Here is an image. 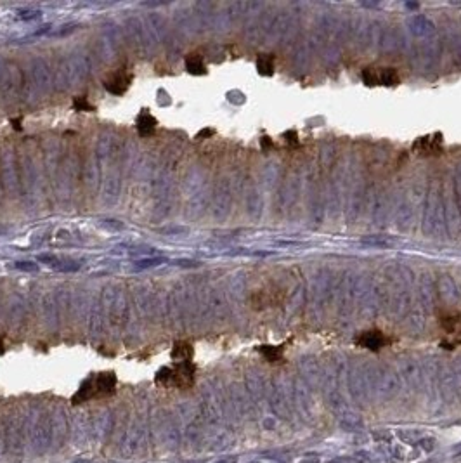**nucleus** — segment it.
<instances>
[{
	"label": "nucleus",
	"mask_w": 461,
	"mask_h": 463,
	"mask_svg": "<svg viewBox=\"0 0 461 463\" xmlns=\"http://www.w3.org/2000/svg\"><path fill=\"white\" fill-rule=\"evenodd\" d=\"M173 264L182 265V267H196V265H199V262H194V260H175Z\"/></svg>",
	"instance_id": "22"
},
{
	"label": "nucleus",
	"mask_w": 461,
	"mask_h": 463,
	"mask_svg": "<svg viewBox=\"0 0 461 463\" xmlns=\"http://www.w3.org/2000/svg\"><path fill=\"white\" fill-rule=\"evenodd\" d=\"M215 132L212 130V128H203V130L198 132V136H196V139H203V137H212Z\"/></svg>",
	"instance_id": "23"
},
{
	"label": "nucleus",
	"mask_w": 461,
	"mask_h": 463,
	"mask_svg": "<svg viewBox=\"0 0 461 463\" xmlns=\"http://www.w3.org/2000/svg\"><path fill=\"white\" fill-rule=\"evenodd\" d=\"M11 123L17 128V130H21V120H19V118H17V120H11Z\"/></svg>",
	"instance_id": "27"
},
{
	"label": "nucleus",
	"mask_w": 461,
	"mask_h": 463,
	"mask_svg": "<svg viewBox=\"0 0 461 463\" xmlns=\"http://www.w3.org/2000/svg\"><path fill=\"white\" fill-rule=\"evenodd\" d=\"M258 352L264 357H266L267 361H271V363H276V361H279L281 357H283V349H281V347H274V345H262V347H258Z\"/></svg>",
	"instance_id": "12"
},
{
	"label": "nucleus",
	"mask_w": 461,
	"mask_h": 463,
	"mask_svg": "<svg viewBox=\"0 0 461 463\" xmlns=\"http://www.w3.org/2000/svg\"><path fill=\"white\" fill-rule=\"evenodd\" d=\"M260 144H262V149H271V148H272V141H271V137H262V141H260Z\"/></svg>",
	"instance_id": "24"
},
{
	"label": "nucleus",
	"mask_w": 461,
	"mask_h": 463,
	"mask_svg": "<svg viewBox=\"0 0 461 463\" xmlns=\"http://www.w3.org/2000/svg\"><path fill=\"white\" fill-rule=\"evenodd\" d=\"M130 80H132L130 75H125V73H116V75H113L109 80L104 82V89H106L108 92H111V94L122 95L127 89H129Z\"/></svg>",
	"instance_id": "5"
},
{
	"label": "nucleus",
	"mask_w": 461,
	"mask_h": 463,
	"mask_svg": "<svg viewBox=\"0 0 461 463\" xmlns=\"http://www.w3.org/2000/svg\"><path fill=\"white\" fill-rule=\"evenodd\" d=\"M154 128H156V118L148 109H143L139 117H137V132L143 137H148L153 134Z\"/></svg>",
	"instance_id": "6"
},
{
	"label": "nucleus",
	"mask_w": 461,
	"mask_h": 463,
	"mask_svg": "<svg viewBox=\"0 0 461 463\" xmlns=\"http://www.w3.org/2000/svg\"><path fill=\"white\" fill-rule=\"evenodd\" d=\"M186 229H181V227H175V229H163V233H184Z\"/></svg>",
	"instance_id": "26"
},
{
	"label": "nucleus",
	"mask_w": 461,
	"mask_h": 463,
	"mask_svg": "<svg viewBox=\"0 0 461 463\" xmlns=\"http://www.w3.org/2000/svg\"><path fill=\"white\" fill-rule=\"evenodd\" d=\"M186 70L191 75H205L207 73V66H205L202 57L196 56V54H191V56L186 57Z\"/></svg>",
	"instance_id": "10"
},
{
	"label": "nucleus",
	"mask_w": 461,
	"mask_h": 463,
	"mask_svg": "<svg viewBox=\"0 0 461 463\" xmlns=\"http://www.w3.org/2000/svg\"><path fill=\"white\" fill-rule=\"evenodd\" d=\"M389 342L390 340L383 335L382 332H366L357 338L359 345L366 347V349H369V351H380L382 347H385Z\"/></svg>",
	"instance_id": "4"
},
{
	"label": "nucleus",
	"mask_w": 461,
	"mask_h": 463,
	"mask_svg": "<svg viewBox=\"0 0 461 463\" xmlns=\"http://www.w3.org/2000/svg\"><path fill=\"white\" fill-rule=\"evenodd\" d=\"M154 382H156L158 385H162V387H172V368H162L158 370L156 377H154Z\"/></svg>",
	"instance_id": "15"
},
{
	"label": "nucleus",
	"mask_w": 461,
	"mask_h": 463,
	"mask_svg": "<svg viewBox=\"0 0 461 463\" xmlns=\"http://www.w3.org/2000/svg\"><path fill=\"white\" fill-rule=\"evenodd\" d=\"M167 259L165 257H151V259H141L135 260V267L137 269H149V267H158L159 264H165Z\"/></svg>",
	"instance_id": "14"
},
{
	"label": "nucleus",
	"mask_w": 461,
	"mask_h": 463,
	"mask_svg": "<svg viewBox=\"0 0 461 463\" xmlns=\"http://www.w3.org/2000/svg\"><path fill=\"white\" fill-rule=\"evenodd\" d=\"M36 260L40 264H45L47 267L56 269V271H61V273H76L80 269V262H76V260L61 259V257L51 255V254H40L36 257Z\"/></svg>",
	"instance_id": "2"
},
{
	"label": "nucleus",
	"mask_w": 461,
	"mask_h": 463,
	"mask_svg": "<svg viewBox=\"0 0 461 463\" xmlns=\"http://www.w3.org/2000/svg\"><path fill=\"white\" fill-rule=\"evenodd\" d=\"M378 76H380V84L382 85H387V87H392V85H399V75H397L395 70H392V68H383V70L378 71Z\"/></svg>",
	"instance_id": "11"
},
{
	"label": "nucleus",
	"mask_w": 461,
	"mask_h": 463,
	"mask_svg": "<svg viewBox=\"0 0 461 463\" xmlns=\"http://www.w3.org/2000/svg\"><path fill=\"white\" fill-rule=\"evenodd\" d=\"M14 267L19 269V271H26V273L38 271V264L31 262V260H17V262H14Z\"/></svg>",
	"instance_id": "19"
},
{
	"label": "nucleus",
	"mask_w": 461,
	"mask_h": 463,
	"mask_svg": "<svg viewBox=\"0 0 461 463\" xmlns=\"http://www.w3.org/2000/svg\"><path fill=\"white\" fill-rule=\"evenodd\" d=\"M94 378V387H95V396H108V394L115 392L116 387V375L115 373H99Z\"/></svg>",
	"instance_id": "3"
},
{
	"label": "nucleus",
	"mask_w": 461,
	"mask_h": 463,
	"mask_svg": "<svg viewBox=\"0 0 461 463\" xmlns=\"http://www.w3.org/2000/svg\"><path fill=\"white\" fill-rule=\"evenodd\" d=\"M4 352H6V347H4V342H2V338H0V356H2Z\"/></svg>",
	"instance_id": "28"
},
{
	"label": "nucleus",
	"mask_w": 461,
	"mask_h": 463,
	"mask_svg": "<svg viewBox=\"0 0 461 463\" xmlns=\"http://www.w3.org/2000/svg\"><path fill=\"white\" fill-rule=\"evenodd\" d=\"M194 364L191 361H184V363H177L172 368V387L177 389H186L193 387L194 383Z\"/></svg>",
	"instance_id": "1"
},
{
	"label": "nucleus",
	"mask_w": 461,
	"mask_h": 463,
	"mask_svg": "<svg viewBox=\"0 0 461 463\" xmlns=\"http://www.w3.org/2000/svg\"><path fill=\"white\" fill-rule=\"evenodd\" d=\"M439 144H440V134H439V139H428V137H422V139L414 143V149H419V153L422 155H432V153L440 151Z\"/></svg>",
	"instance_id": "9"
},
{
	"label": "nucleus",
	"mask_w": 461,
	"mask_h": 463,
	"mask_svg": "<svg viewBox=\"0 0 461 463\" xmlns=\"http://www.w3.org/2000/svg\"><path fill=\"white\" fill-rule=\"evenodd\" d=\"M285 137H288V143L290 144H296V134L293 130H290V132H286L285 134Z\"/></svg>",
	"instance_id": "25"
},
{
	"label": "nucleus",
	"mask_w": 461,
	"mask_h": 463,
	"mask_svg": "<svg viewBox=\"0 0 461 463\" xmlns=\"http://www.w3.org/2000/svg\"><path fill=\"white\" fill-rule=\"evenodd\" d=\"M363 82L368 87H375L380 84V76H378V71L375 68H366V70L363 71Z\"/></svg>",
	"instance_id": "16"
},
{
	"label": "nucleus",
	"mask_w": 461,
	"mask_h": 463,
	"mask_svg": "<svg viewBox=\"0 0 461 463\" xmlns=\"http://www.w3.org/2000/svg\"><path fill=\"white\" fill-rule=\"evenodd\" d=\"M73 108L76 111H95V108L87 101V98H75L73 99Z\"/></svg>",
	"instance_id": "18"
},
{
	"label": "nucleus",
	"mask_w": 461,
	"mask_h": 463,
	"mask_svg": "<svg viewBox=\"0 0 461 463\" xmlns=\"http://www.w3.org/2000/svg\"><path fill=\"white\" fill-rule=\"evenodd\" d=\"M76 26H78V25H75V23H71V25H65V26H59V30L51 31V35L52 36H63V35H66V33H71V31L75 30Z\"/></svg>",
	"instance_id": "20"
},
{
	"label": "nucleus",
	"mask_w": 461,
	"mask_h": 463,
	"mask_svg": "<svg viewBox=\"0 0 461 463\" xmlns=\"http://www.w3.org/2000/svg\"><path fill=\"white\" fill-rule=\"evenodd\" d=\"M95 397V387H94V378H87L84 383H82L80 391L73 396V402L78 404V402H85L89 399Z\"/></svg>",
	"instance_id": "8"
},
{
	"label": "nucleus",
	"mask_w": 461,
	"mask_h": 463,
	"mask_svg": "<svg viewBox=\"0 0 461 463\" xmlns=\"http://www.w3.org/2000/svg\"><path fill=\"white\" fill-rule=\"evenodd\" d=\"M257 70L262 76H271L274 73V64H272V57L267 56H260L257 59Z\"/></svg>",
	"instance_id": "13"
},
{
	"label": "nucleus",
	"mask_w": 461,
	"mask_h": 463,
	"mask_svg": "<svg viewBox=\"0 0 461 463\" xmlns=\"http://www.w3.org/2000/svg\"><path fill=\"white\" fill-rule=\"evenodd\" d=\"M458 323V319H453V318H446L444 321H442V326H444L447 332H453L454 324Z\"/></svg>",
	"instance_id": "21"
},
{
	"label": "nucleus",
	"mask_w": 461,
	"mask_h": 463,
	"mask_svg": "<svg viewBox=\"0 0 461 463\" xmlns=\"http://www.w3.org/2000/svg\"><path fill=\"white\" fill-rule=\"evenodd\" d=\"M17 20H25V21H31V20H38L42 16V11H36V9H25V11H17Z\"/></svg>",
	"instance_id": "17"
},
{
	"label": "nucleus",
	"mask_w": 461,
	"mask_h": 463,
	"mask_svg": "<svg viewBox=\"0 0 461 463\" xmlns=\"http://www.w3.org/2000/svg\"><path fill=\"white\" fill-rule=\"evenodd\" d=\"M170 356L173 361H177V363L191 361V357H193V345H189L188 342H177L175 345H173Z\"/></svg>",
	"instance_id": "7"
}]
</instances>
